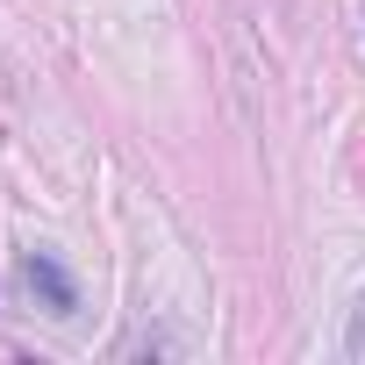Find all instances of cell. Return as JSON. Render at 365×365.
Returning a JSON list of instances; mask_svg holds the SVG:
<instances>
[{"instance_id": "obj_1", "label": "cell", "mask_w": 365, "mask_h": 365, "mask_svg": "<svg viewBox=\"0 0 365 365\" xmlns=\"http://www.w3.org/2000/svg\"><path fill=\"white\" fill-rule=\"evenodd\" d=\"M22 287H29V294H43V301H51V315H72V301H79V294H72V279H65L43 251H29V258H22Z\"/></svg>"}]
</instances>
